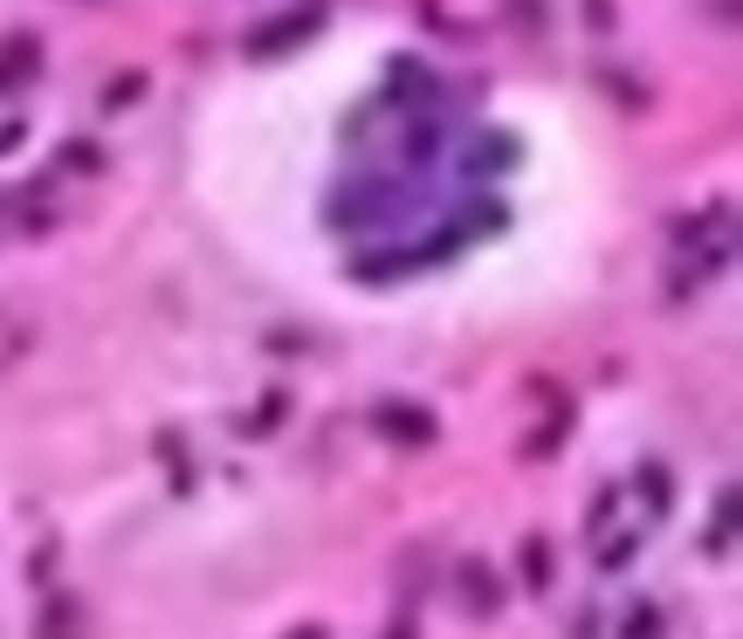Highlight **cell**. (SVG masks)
Wrapping results in <instances>:
<instances>
[{
    "mask_svg": "<svg viewBox=\"0 0 743 639\" xmlns=\"http://www.w3.org/2000/svg\"><path fill=\"white\" fill-rule=\"evenodd\" d=\"M462 591H475V599H462V605H475V612H483V619H489V612L502 605V599H496V585H489V570H483V564H462Z\"/></svg>",
    "mask_w": 743,
    "mask_h": 639,
    "instance_id": "277c9868",
    "label": "cell"
},
{
    "mask_svg": "<svg viewBox=\"0 0 743 639\" xmlns=\"http://www.w3.org/2000/svg\"><path fill=\"white\" fill-rule=\"evenodd\" d=\"M654 632H661V619H654V605L626 612V626H620V639H654Z\"/></svg>",
    "mask_w": 743,
    "mask_h": 639,
    "instance_id": "5b68a950",
    "label": "cell"
},
{
    "mask_svg": "<svg viewBox=\"0 0 743 639\" xmlns=\"http://www.w3.org/2000/svg\"><path fill=\"white\" fill-rule=\"evenodd\" d=\"M303 35H317V14H282L276 28H261V35L248 41V49H255V56H282V41H303Z\"/></svg>",
    "mask_w": 743,
    "mask_h": 639,
    "instance_id": "7a4b0ae2",
    "label": "cell"
},
{
    "mask_svg": "<svg viewBox=\"0 0 743 639\" xmlns=\"http://www.w3.org/2000/svg\"><path fill=\"white\" fill-rule=\"evenodd\" d=\"M372 427H386L392 440H413V447L434 440V420H427L421 406H379V413H372Z\"/></svg>",
    "mask_w": 743,
    "mask_h": 639,
    "instance_id": "6da1fadb",
    "label": "cell"
},
{
    "mask_svg": "<svg viewBox=\"0 0 743 639\" xmlns=\"http://www.w3.org/2000/svg\"><path fill=\"white\" fill-rule=\"evenodd\" d=\"M76 599H70V591H56V599H49V612H41V639H70V626H76Z\"/></svg>",
    "mask_w": 743,
    "mask_h": 639,
    "instance_id": "3957f363",
    "label": "cell"
},
{
    "mask_svg": "<svg viewBox=\"0 0 743 639\" xmlns=\"http://www.w3.org/2000/svg\"><path fill=\"white\" fill-rule=\"evenodd\" d=\"M62 165H83V172H90V165H97V145H62Z\"/></svg>",
    "mask_w": 743,
    "mask_h": 639,
    "instance_id": "8992f818",
    "label": "cell"
},
{
    "mask_svg": "<svg viewBox=\"0 0 743 639\" xmlns=\"http://www.w3.org/2000/svg\"><path fill=\"white\" fill-rule=\"evenodd\" d=\"M392 639H406V626H400V632H392Z\"/></svg>",
    "mask_w": 743,
    "mask_h": 639,
    "instance_id": "52a82bcc",
    "label": "cell"
}]
</instances>
